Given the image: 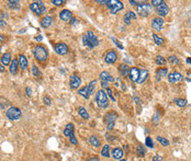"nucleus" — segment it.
I'll return each instance as SVG.
<instances>
[{"mask_svg": "<svg viewBox=\"0 0 191 161\" xmlns=\"http://www.w3.org/2000/svg\"><path fill=\"white\" fill-rule=\"evenodd\" d=\"M59 19L64 22H67V21H70L72 19V11L67 10V9H64L59 12Z\"/></svg>", "mask_w": 191, "mask_h": 161, "instance_id": "nucleus-18", "label": "nucleus"}, {"mask_svg": "<svg viewBox=\"0 0 191 161\" xmlns=\"http://www.w3.org/2000/svg\"><path fill=\"white\" fill-rule=\"evenodd\" d=\"M157 141H158L161 146H164V147L169 146V140L166 139V138H164V137H161V136H157Z\"/></svg>", "mask_w": 191, "mask_h": 161, "instance_id": "nucleus-37", "label": "nucleus"}, {"mask_svg": "<svg viewBox=\"0 0 191 161\" xmlns=\"http://www.w3.org/2000/svg\"><path fill=\"white\" fill-rule=\"evenodd\" d=\"M51 2L52 4H55L56 7H61V6H64L66 4L65 0H52Z\"/></svg>", "mask_w": 191, "mask_h": 161, "instance_id": "nucleus-40", "label": "nucleus"}, {"mask_svg": "<svg viewBox=\"0 0 191 161\" xmlns=\"http://www.w3.org/2000/svg\"><path fill=\"white\" fill-rule=\"evenodd\" d=\"M78 22H79V21L77 20L76 18H72V19H70V21H69V23L72 24V25H75V24H77Z\"/></svg>", "mask_w": 191, "mask_h": 161, "instance_id": "nucleus-50", "label": "nucleus"}, {"mask_svg": "<svg viewBox=\"0 0 191 161\" xmlns=\"http://www.w3.org/2000/svg\"><path fill=\"white\" fill-rule=\"evenodd\" d=\"M118 118V114L115 112H108L104 117H103V121L107 124V129L108 131H112L113 127H114V122Z\"/></svg>", "mask_w": 191, "mask_h": 161, "instance_id": "nucleus-6", "label": "nucleus"}, {"mask_svg": "<svg viewBox=\"0 0 191 161\" xmlns=\"http://www.w3.org/2000/svg\"><path fill=\"white\" fill-rule=\"evenodd\" d=\"M6 71V68H4V66L1 63H0V72H4Z\"/></svg>", "mask_w": 191, "mask_h": 161, "instance_id": "nucleus-55", "label": "nucleus"}, {"mask_svg": "<svg viewBox=\"0 0 191 161\" xmlns=\"http://www.w3.org/2000/svg\"><path fill=\"white\" fill-rule=\"evenodd\" d=\"M168 61L172 65H178L180 63V61H179V58H178L177 56H170V57L168 58Z\"/></svg>", "mask_w": 191, "mask_h": 161, "instance_id": "nucleus-39", "label": "nucleus"}, {"mask_svg": "<svg viewBox=\"0 0 191 161\" xmlns=\"http://www.w3.org/2000/svg\"><path fill=\"white\" fill-rule=\"evenodd\" d=\"M78 93L81 95V97H84L85 99H89V97H90V94H89V91H88V86H85L84 88H81V89H79L78 90Z\"/></svg>", "mask_w": 191, "mask_h": 161, "instance_id": "nucleus-30", "label": "nucleus"}, {"mask_svg": "<svg viewBox=\"0 0 191 161\" xmlns=\"http://www.w3.org/2000/svg\"><path fill=\"white\" fill-rule=\"evenodd\" d=\"M35 41H38V42H41L42 40H43V35H38V36L34 38Z\"/></svg>", "mask_w": 191, "mask_h": 161, "instance_id": "nucleus-54", "label": "nucleus"}, {"mask_svg": "<svg viewBox=\"0 0 191 161\" xmlns=\"http://www.w3.org/2000/svg\"><path fill=\"white\" fill-rule=\"evenodd\" d=\"M100 79H101V81H104V82H113L114 81V78L108 71H102L100 74Z\"/></svg>", "mask_w": 191, "mask_h": 161, "instance_id": "nucleus-22", "label": "nucleus"}, {"mask_svg": "<svg viewBox=\"0 0 191 161\" xmlns=\"http://www.w3.org/2000/svg\"><path fill=\"white\" fill-rule=\"evenodd\" d=\"M156 12L159 14L161 17H166L168 14V12H169V7H168V4L164 1L161 4H159L158 7H156Z\"/></svg>", "mask_w": 191, "mask_h": 161, "instance_id": "nucleus-12", "label": "nucleus"}, {"mask_svg": "<svg viewBox=\"0 0 191 161\" xmlns=\"http://www.w3.org/2000/svg\"><path fill=\"white\" fill-rule=\"evenodd\" d=\"M54 50L58 55H66L68 53V46L65 43H57L54 45Z\"/></svg>", "mask_w": 191, "mask_h": 161, "instance_id": "nucleus-11", "label": "nucleus"}, {"mask_svg": "<svg viewBox=\"0 0 191 161\" xmlns=\"http://www.w3.org/2000/svg\"><path fill=\"white\" fill-rule=\"evenodd\" d=\"M118 59V54H116L115 50H108L104 55V61H106L107 64H114Z\"/></svg>", "mask_w": 191, "mask_h": 161, "instance_id": "nucleus-9", "label": "nucleus"}, {"mask_svg": "<svg viewBox=\"0 0 191 161\" xmlns=\"http://www.w3.org/2000/svg\"><path fill=\"white\" fill-rule=\"evenodd\" d=\"M7 6L9 8H11V9H14V10L16 9H18V10L20 9V2L17 1V0H9L7 2Z\"/></svg>", "mask_w": 191, "mask_h": 161, "instance_id": "nucleus-29", "label": "nucleus"}, {"mask_svg": "<svg viewBox=\"0 0 191 161\" xmlns=\"http://www.w3.org/2000/svg\"><path fill=\"white\" fill-rule=\"evenodd\" d=\"M74 129H75V127H74V124L69 123V124L66 125L65 129H64V135H65L66 137H69V136H70V135L74 133Z\"/></svg>", "mask_w": 191, "mask_h": 161, "instance_id": "nucleus-28", "label": "nucleus"}, {"mask_svg": "<svg viewBox=\"0 0 191 161\" xmlns=\"http://www.w3.org/2000/svg\"><path fill=\"white\" fill-rule=\"evenodd\" d=\"M18 69H19V61H18L17 58L12 59L9 65V71L12 76H17L18 75Z\"/></svg>", "mask_w": 191, "mask_h": 161, "instance_id": "nucleus-15", "label": "nucleus"}, {"mask_svg": "<svg viewBox=\"0 0 191 161\" xmlns=\"http://www.w3.org/2000/svg\"><path fill=\"white\" fill-rule=\"evenodd\" d=\"M33 54H34L35 59L38 61V63H45L48 58V52L46 49V47L43 46V45H36L33 48Z\"/></svg>", "mask_w": 191, "mask_h": 161, "instance_id": "nucleus-2", "label": "nucleus"}, {"mask_svg": "<svg viewBox=\"0 0 191 161\" xmlns=\"http://www.w3.org/2000/svg\"><path fill=\"white\" fill-rule=\"evenodd\" d=\"M136 14L134 13L133 11H127L125 14H124V22H125V24H129L131 23V21L132 20H135L136 19Z\"/></svg>", "mask_w": 191, "mask_h": 161, "instance_id": "nucleus-21", "label": "nucleus"}, {"mask_svg": "<svg viewBox=\"0 0 191 161\" xmlns=\"http://www.w3.org/2000/svg\"><path fill=\"white\" fill-rule=\"evenodd\" d=\"M18 61H19V66H20L21 70H22V71L27 70V66H29L27 56H25V55H23V54H21L20 56H19V58H18Z\"/></svg>", "mask_w": 191, "mask_h": 161, "instance_id": "nucleus-16", "label": "nucleus"}, {"mask_svg": "<svg viewBox=\"0 0 191 161\" xmlns=\"http://www.w3.org/2000/svg\"><path fill=\"white\" fill-rule=\"evenodd\" d=\"M175 103L177 104L178 106L184 107L187 105V100H184V99H177V100H175Z\"/></svg>", "mask_w": 191, "mask_h": 161, "instance_id": "nucleus-38", "label": "nucleus"}, {"mask_svg": "<svg viewBox=\"0 0 191 161\" xmlns=\"http://www.w3.org/2000/svg\"><path fill=\"white\" fill-rule=\"evenodd\" d=\"M86 161H100L99 160V158H97V157H92V158H89V159H87Z\"/></svg>", "mask_w": 191, "mask_h": 161, "instance_id": "nucleus-53", "label": "nucleus"}, {"mask_svg": "<svg viewBox=\"0 0 191 161\" xmlns=\"http://www.w3.org/2000/svg\"><path fill=\"white\" fill-rule=\"evenodd\" d=\"M153 161H163V158H161V156H155V157L153 158Z\"/></svg>", "mask_w": 191, "mask_h": 161, "instance_id": "nucleus-52", "label": "nucleus"}, {"mask_svg": "<svg viewBox=\"0 0 191 161\" xmlns=\"http://www.w3.org/2000/svg\"><path fill=\"white\" fill-rule=\"evenodd\" d=\"M43 102H44L45 105H47V106H50L52 104V99L48 95H44L43 97Z\"/></svg>", "mask_w": 191, "mask_h": 161, "instance_id": "nucleus-42", "label": "nucleus"}, {"mask_svg": "<svg viewBox=\"0 0 191 161\" xmlns=\"http://www.w3.org/2000/svg\"><path fill=\"white\" fill-rule=\"evenodd\" d=\"M6 41V36L2 35V34H0V42H4Z\"/></svg>", "mask_w": 191, "mask_h": 161, "instance_id": "nucleus-57", "label": "nucleus"}, {"mask_svg": "<svg viewBox=\"0 0 191 161\" xmlns=\"http://www.w3.org/2000/svg\"><path fill=\"white\" fill-rule=\"evenodd\" d=\"M182 79V75L175 71V72H171V74L168 75V81L170 83H176V82H179V81Z\"/></svg>", "mask_w": 191, "mask_h": 161, "instance_id": "nucleus-17", "label": "nucleus"}, {"mask_svg": "<svg viewBox=\"0 0 191 161\" xmlns=\"http://www.w3.org/2000/svg\"><path fill=\"white\" fill-rule=\"evenodd\" d=\"M101 156L102 157H106V158H109L110 157V147L109 145H104L101 149Z\"/></svg>", "mask_w": 191, "mask_h": 161, "instance_id": "nucleus-32", "label": "nucleus"}, {"mask_svg": "<svg viewBox=\"0 0 191 161\" xmlns=\"http://www.w3.org/2000/svg\"><path fill=\"white\" fill-rule=\"evenodd\" d=\"M30 9L31 11L35 13L36 16H43L46 12V7H45L44 2L42 1H34L30 4Z\"/></svg>", "mask_w": 191, "mask_h": 161, "instance_id": "nucleus-4", "label": "nucleus"}, {"mask_svg": "<svg viewBox=\"0 0 191 161\" xmlns=\"http://www.w3.org/2000/svg\"><path fill=\"white\" fill-rule=\"evenodd\" d=\"M130 4H133V6H137V7H138V4L141 6L143 2H141V1H135V0H130Z\"/></svg>", "mask_w": 191, "mask_h": 161, "instance_id": "nucleus-49", "label": "nucleus"}, {"mask_svg": "<svg viewBox=\"0 0 191 161\" xmlns=\"http://www.w3.org/2000/svg\"><path fill=\"white\" fill-rule=\"evenodd\" d=\"M152 12V4H147V2H143V4L137 7V13L140 14L141 17H146L150 16Z\"/></svg>", "mask_w": 191, "mask_h": 161, "instance_id": "nucleus-8", "label": "nucleus"}, {"mask_svg": "<svg viewBox=\"0 0 191 161\" xmlns=\"http://www.w3.org/2000/svg\"><path fill=\"white\" fill-rule=\"evenodd\" d=\"M78 113H79V115L81 116V118H84V120H88V118H89L88 112H87V110H86L84 106H79L78 107Z\"/></svg>", "mask_w": 191, "mask_h": 161, "instance_id": "nucleus-31", "label": "nucleus"}, {"mask_svg": "<svg viewBox=\"0 0 191 161\" xmlns=\"http://www.w3.org/2000/svg\"><path fill=\"white\" fill-rule=\"evenodd\" d=\"M187 63L188 64H191V58H187Z\"/></svg>", "mask_w": 191, "mask_h": 161, "instance_id": "nucleus-60", "label": "nucleus"}, {"mask_svg": "<svg viewBox=\"0 0 191 161\" xmlns=\"http://www.w3.org/2000/svg\"><path fill=\"white\" fill-rule=\"evenodd\" d=\"M69 140H70V143H72L73 145L78 144V140H77V138H76V136H75V133H73V134L69 136Z\"/></svg>", "mask_w": 191, "mask_h": 161, "instance_id": "nucleus-44", "label": "nucleus"}, {"mask_svg": "<svg viewBox=\"0 0 191 161\" xmlns=\"http://www.w3.org/2000/svg\"><path fill=\"white\" fill-rule=\"evenodd\" d=\"M163 2H164L163 0H152V1H150V4H152V6H155V7H158V6L161 4Z\"/></svg>", "mask_w": 191, "mask_h": 161, "instance_id": "nucleus-47", "label": "nucleus"}, {"mask_svg": "<svg viewBox=\"0 0 191 161\" xmlns=\"http://www.w3.org/2000/svg\"><path fill=\"white\" fill-rule=\"evenodd\" d=\"M6 116H7V118L10 120V121H18V120H20L21 116H22V112H21V110L19 107L11 106L6 111Z\"/></svg>", "mask_w": 191, "mask_h": 161, "instance_id": "nucleus-5", "label": "nucleus"}, {"mask_svg": "<svg viewBox=\"0 0 191 161\" xmlns=\"http://www.w3.org/2000/svg\"><path fill=\"white\" fill-rule=\"evenodd\" d=\"M111 154H112V157L116 160H121L124 156V151L121 149V148H114L112 151H111Z\"/></svg>", "mask_w": 191, "mask_h": 161, "instance_id": "nucleus-20", "label": "nucleus"}, {"mask_svg": "<svg viewBox=\"0 0 191 161\" xmlns=\"http://www.w3.org/2000/svg\"><path fill=\"white\" fill-rule=\"evenodd\" d=\"M1 17H2V18H7V17H8V14L6 13V12H2V14H1Z\"/></svg>", "mask_w": 191, "mask_h": 161, "instance_id": "nucleus-58", "label": "nucleus"}, {"mask_svg": "<svg viewBox=\"0 0 191 161\" xmlns=\"http://www.w3.org/2000/svg\"><path fill=\"white\" fill-rule=\"evenodd\" d=\"M134 100H135V101H136V103H140V99H138V97H134Z\"/></svg>", "mask_w": 191, "mask_h": 161, "instance_id": "nucleus-59", "label": "nucleus"}, {"mask_svg": "<svg viewBox=\"0 0 191 161\" xmlns=\"http://www.w3.org/2000/svg\"><path fill=\"white\" fill-rule=\"evenodd\" d=\"M155 61H156L157 65H161V66H163V65L166 64V59H165V58L163 57V56H157Z\"/></svg>", "mask_w": 191, "mask_h": 161, "instance_id": "nucleus-41", "label": "nucleus"}, {"mask_svg": "<svg viewBox=\"0 0 191 161\" xmlns=\"http://www.w3.org/2000/svg\"><path fill=\"white\" fill-rule=\"evenodd\" d=\"M146 154V150H145V148L142 146V145H138L136 147V154L137 156H140V157H144Z\"/></svg>", "mask_w": 191, "mask_h": 161, "instance_id": "nucleus-36", "label": "nucleus"}, {"mask_svg": "<svg viewBox=\"0 0 191 161\" xmlns=\"http://www.w3.org/2000/svg\"><path fill=\"white\" fill-rule=\"evenodd\" d=\"M138 76H140V70H138L137 68H135V67L131 68L130 74H129V78H130V80L133 81V82H137Z\"/></svg>", "mask_w": 191, "mask_h": 161, "instance_id": "nucleus-19", "label": "nucleus"}, {"mask_svg": "<svg viewBox=\"0 0 191 161\" xmlns=\"http://www.w3.org/2000/svg\"><path fill=\"white\" fill-rule=\"evenodd\" d=\"M11 54L10 53H4L2 55V57H1V64L4 65V66H8V65H10L11 63Z\"/></svg>", "mask_w": 191, "mask_h": 161, "instance_id": "nucleus-26", "label": "nucleus"}, {"mask_svg": "<svg viewBox=\"0 0 191 161\" xmlns=\"http://www.w3.org/2000/svg\"><path fill=\"white\" fill-rule=\"evenodd\" d=\"M147 77H148V71L146 69H141L140 76H138V79H137V83H143L144 81L146 80Z\"/></svg>", "mask_w": 191, "mask_h": 161, "instance_id": "nucleus-25", "label": "nucleus"}, {"mask_svg": "<svg viewBox=\"0 0 191 161\" xmlns=\"http://www.w3.org/2000/svg\"><path fill=\"white\" fill-rule=\"evenodd\" d=\"M31 71H32V75L34 76V77L38 78L41 77V71H40V69L38 68V66L36 65H32V67H31Z\"/></svg>", "mask_w": 191, "mask_h": 161, "instance_id": "nucleus-33", "label": "nucleus"}, {"mask_svg": "<svg viewBox=\"0 0 191 161\" xmlns=\"http://www.w3.org/2000/svg\"><path fill=\"white\" fill-rule=\"evenodd\" d=\"M152 27L155 31H161L164 27V20H163V18H155L153 19L152 21Z\"/></svg>", "mask_w": 191, "mask_h": 161, "instance_id": "nucleus-13", "label": "nucleus"}, {"mask_svg": "<svg viewBox=\"0 0 191 161\" xmlns=\"http://www.w3.org/2000/svg\"><path fill=\"white\" fill-rule=\"evenodd\" d=\"M166 75H168L167 68H158L156 71V79L157 80H161V78L165 77Z\"/></svg>", "mask_w": 191, "mask_h": 161, "instance_id": "nucleus-27", "label": "nucleus"}, {"mask_svg": "<svg viewBox=\"0 0 191 161\" xmlns=\"http://www.w3.org/2000/svg\"><path fill=\"white\" fill-rule=\"evenodd\" d=\"M96 84H97V80L90 81V83L88 84V91H89V94H90V95L95 93V91H96Z\"/></svg>", "mask_w": 191, "mask_h": 161, "instance_id": "nucleus-34", "label": "nucleus"}, {"mask_svg": "<svg viewBox=\"0 0 191 161\" xmlns=\"http://www.w3.org/2000/svg\"><path fill=\"white\" fill-rule=\"evenodd\" d=\"M119 70H120V74L122 75V77H126V76H129V74H130V67L125 64L120 65Z\"/></svg>", "mask_w": 191, "mask_h": 161, "instance_id": "nucleus-24", "label": "nucleus"}, {"mask_svg": "<svg viewBox=\"0 0 191 161\" xmlns=\"http://www.w3.org/2000/svg\"><path fill=\"white\" fill-rule=\"evenodd\" d=\"M82 43H84L85 46H87L88 48L92 49L93 47L99 45V40H98V37L93 34L92 31H88L87 33L82 35Z\"/></svg>", "mask_w": 191, "mask_h": 161, "instance_id": "nucleus-1", "label": "nucleus"}, {"mask_svg": "<svg viewBox=\"0 0 191 161\" xmlns=\"http://www.w3.org/2000/svg\"><path fill=\"white\" fill-rule=\"evenodd\" d=\"M81 84V78L79 77L77 74H73L69 79V86L72 89H78Z\"/></svg>", "mask_w": 191, "mask_h": 161, "instance_id": "nucleus-10", "label": "nucleus"}, {"mask_svg": "<svg viewBox=\"0 0 191 161\" xmlns=\"http://www.w3.org/2000/svg\"><path fill=\"white\" fill-rule=\"evenodd\" d=\"M101 87L104 88V89H107V88H108V82H104V81H102V82H101Z\"/></svg>", "mask_w": 191, "mask_h": 161, "instance_id": "nucleus-56", "label": "nucleus"}, {"mask_svg": "<svg viewBox=\"0 0 191 161\" xmlns=\"http://www.w3.org/2000/svg\"><path fill=\"white\" fill-rule=\"evenodd\" d=\"M110 38H111V40H112V42H113V43L115 44V45H116V46H118V47H119L120 49H123V45H122V44H121V43H120L119 41L116 40L115 37L111 36V37H110Z\"/></svg>", "mask_w": 191, "mask_h": 161, "instance_id": "nucleus-45", "label": "nucleus"}, {"mask_svg": "<svg viewBox=\"0 0 191 161\" xmlns=\"http://www.w3.org/2000/svg\"><path fill=\"white\" fill-rule=\"evenodd\" d=\"M153 38H154V42L158 45V46H161V45H163V44L165 43V40L163 38V37L158 36L157 34H153Z\"/></svg>", "mask_w": 191, "mask_h": 161, "instance_id": "nucleus-35", "label": "nucleus"}, {"mask_svg": "<svg viewBox=\"0 0 191 161\" xmlns=\"http://www.w3.org/2000/svg\"><path fill=\"white\" fill-rule=\"evenodd\" d=\"M96 102L98 104V106L101 109H106L109 105V100H108V95L107 92L103 90H99L96 94Z\"/></svg>", "mask_w": 191, "mask_h": 161, "instance_id": "nucleus-3", "label": "nucleus"}, {"mask_svg": "<svg viewBox=\"0 0 191 161\" xmlns=\"http://www.w3.org/2000/svg\"><path fill=\"white\" fill-rule=\"evenodd\" d=\"M0 53H1V47H0Z\"/></svg>", "mask_w": 191, "mask_h": 161, "instance_id": "nucleus-62", "label": "nucleus"}, {"mask_svg": "<svg viewBox=\"0 0 191 161\" xmlns=\"http://www.w3.org/2000/svg\"><path fill=\"white\" fill-rule=\"evenodd\" d=\"M107 6H108V8L110 9V12L112 14H116L124 8L123 2H121L119 0H108Z\"/></svg>", "mask_w": 191, "mask_h": 161, "instance_id": "nucleus-7", "label": "nucleus"}, {"mask_svg": "<svg viewBox=\"0 0 191 161\" xmlns=\"http://www.w3.org/2000/svg\"><path fill=\"white\" fill-rule=\"evenodd\" d=\"M120 161H126V160H124V159H121V160H120Z\"/></svg>", "mask_w": 191, "mask_h": 161, "instance_id": "nucleus-61", "label": "nucleus"}, {"mask_svg": "<svg viewBox=\"0 0 191 161\" xmlns=\"http://www.w3.org/2000/svg\"><path fill=\"white\" fill-rule=\"evenodd\" d=\"M145 143H146L147 147L154 148V143H153V140H152V138H150V137H146V140H145Z\"/></svg>", "mask_w": 191, "mask_h": 161, "instance_id": "nucleus-46", "label": "nucleus"}, {"mask_svg": "<svg viewBox=\"0 0 191 161\" xmlns=\"http://www.w3.org/2000/svg\"><path fill=\"white\" fill-rule=\"evenodd\" d=\"M89 143H90V144L96 148L101 146V141H100L99 137H98V136H96V135H91V136L89 137Z\"/></svg>", "mask_w": 191, "mask_h": 161, "instance_id": "nucleus-23", "label": "nucleus"}, {"mask_svg": "<svg viewBox=\"0 0 191 161\" xmlns=\"http://www.w3.org/2000/svg\"><path fill=\"white\" fill-rule=\"evenodd\" d=\"M31 88L30 87H27L25 88V92H27V95H29V97H31V95H32V92H31Z\"/></svg>", "mask_w": 191, "mask_h": 161, "instance_id": "nucleus-51", "label": "nucleus"}, {"mask_svg": "<svg viewBox=\"0 0 191 161\" xmlns=\"http://www.w3.org/2000/svg\"><path fill=\"white\" fill-rule=\"evenodd\" d=\"M106 92H107V95L110 97V100L111 101H115V99H114V97H113V93H112V90L110 89V88H107V90H106Z\"/></svg>", "mask_w": 191, "mask_h": 161, "instance_id": "nucleus-43", "label": "nucleus"}, {"mask_svg": "<svg viewBox=\"0 0 191 161\" xmlns=\"http://www.w3.org/2000/svg\"><path fill=\"white\" fill-rule=\"evenodd\" d=\"M53 22H54L53 17H51V16H45V17L40 21V24H41V27H43V29H47V27H50L52 24H53Z\"/></svg>", "mask_w": 191, "mask_h": 161, "instance_id": "nucleus-14", "label": "nucleus"}, {"mask_svg": "<svg viewBox=\"0 0 191 161\" xmlns=\"http://www.w3.org/2000/svg\"><path fill=\"white\" fill-rule=\"evenodd\" d=\"M6 27H7V22L0 17V29H4Z\"/></svg>", "mask_w": 191, "mask_h": 161, "instance_id": "nucleus-48", "label": "nucleus"}]
</instances>
